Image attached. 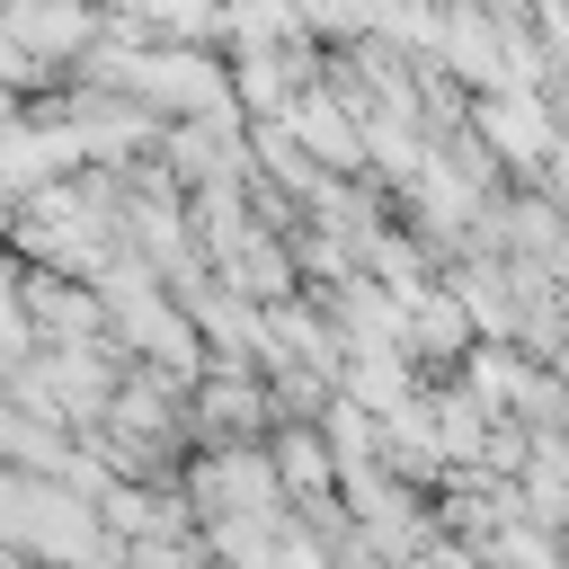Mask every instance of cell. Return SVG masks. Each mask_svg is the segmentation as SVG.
I'll return each instance as SVG.
<instances>
[{
	"label": "cell",
	"mask_w": 569,
	"mask_h": 569,
	"mask_svg": "<svg viewBox=\"0 0 569 569\" xmlns=\"http://www.w3.org/2000/svg\"><path fill=\"white\" fill-rule=\"evenodd\" d=\"M276 124H284V142H311V160H329V169H356L365 160V133L347 124L338 98H293Z\"/></svg>",
	"instance_id": "277c9868"
},
{
	"label": "cell",
	"mask_w": 569,
	"mask_h": 569,
	"mask_svg": "<svg viewBox=\"0 0 569 569\" xmlns=\"http://www.w3.org/2000/svg\"><path fill=\"white\" fill-rule=\"evenodd\" d=\"M80 160V133H27V124H0V187H53L62 169Z\"/></svg>",
	"instance_id": "5b68a950"
},
{
	"label": "cell",
	"mask_w": 569,
	"mask_h": 569,
	"mask_svg": "<svg viewBox=\"0 0 569 569\" xmlns=\"http://www.w3.org/2000/svg\"><path fill=\"white\" fill-rule=\"evenodd\" d=\"M320 427H329V462H338V471H356V462H373V409H356V400L338 391Z\"/></svg>",
	"instance_id": "4fadbf2b"
},
{
	"label": "cell",
	"mask_w": 569,
	"mask_h": 569,
	"mask_svg": "<svg viewBox=\"0 0 569 569\" xmlns=\"http://www.w3.org/2000/svg\"><path fill=\"white\" fill-rule=\"evenodd\" d=\"M276 471H293L302 489H320V480H329V462H320V445H311V436H284V462H276Z\"/></svg>",
	"instance_id": "d6986e66"
},
{
	"label": "cell",
	"mask_w": 569,
	"mask_h": 569,
	"mask_svg": "<svg viewBox=\"0 0 569 569\" xmlns=\"http://www.w3.org/2000/svg\"><path fill=\"white\" fill-rule=\"evenodd\" d=\"M240 98H249V107H258V116L276 124V116L293 107V71H284V62L267 53V44H249V62H240Z\"/></svg>",
	"instance_id": "7c38bea8"
},
{
	"label": "cell",
	"mask_w": 569,
	"mask_h": 569,
	"mask_svg": "<svg viewBox=\"0 0 569 569\" xmlns=\"http://www.w3.org/2000/svg\"><path fill=\"white\" fill-rule=\"evenodd\" d=\"M27 302H36L53 329H89V320H98V302H80V293H53V276H36V284H27Z\"/></svg>",
	"instance_id": "5bb4252c"
},
{
	"label": "cell",
	"mask_w": 569,
	"mask_h": 569,
	"mask_svg": "<svg viewBox=\"0 0 569 569\" xmlns=\"http://www.w3.org/2000/svg\"><path fill=\"white\" fill-rule=\"evenodd\" d=\"M391 293H400V329H409V347H436V356L471 347V311H462V293H436V284H391Z\"/></svg>",
	"instance_id": "8992f818"
},
{
	"label": "cell",
	"mask_w": 569,
	"mask_h": 569,
	"mask_svg": "<svg viewBox=\"0 0 569 569\" xmlns=\"http://www.w3.org/2000/svg\"><path fill=\"white\" fill-rule=\"evenodd\" d=\"M0 231H9V187H0Z\"/></svg>",
	"instance_id": "ffe728a7"
},
{
	"label": "cell",
	"mask_w": 569,
	"mask_h": 569,
	"mask_svg": "<svg viewBox=\"0 0 569 569\" xmlns=\"http://www.w3.org/2000/svg\"><path fill=\"white\" fill-rule=\"evenodd\" d=\"M0 365H27V311H18L9 276H0Z\"/></svg>",
	"instance_id": "e0dca14e"
},
{
	"label": "cell",
	"mask_w": 569,
	"mask_h": 569,
	"mask_svg": "<svg viewBox=\"0 0 569 569\" xmlns=\"http://www.w3.org/2000/svg\"><path fill=\"white\" fill-rule=\"evenodd\" d=\"M116 80H124L133 98H160V107H187V116H231V89H222V71H213L196 44L133 53V62H116Z\"/></svg>",
	"instance_id": "6da1fadb"
},
{
	"label": "cell",
	"mask_w": 569,
	"mask_h": 569,
	"mask_svg": "<svg viewBox=\"0 0 569 569\" xmlns=\"http://www.w3.org/2000/svg\"><path fill=\"white\" fill-rule=\"evenodd\" d=\"M311 18L347 36V27H382V0H311Z\"/></svg>",
	"instance_id": "ac0fdd59"
},
{
	"label": "cell",
	"mask_w": 569,
	"mask_h": 569,
	"mask_svg": "<svg viewBox=\"0 0 569 569\" xmlns=\"http://www.w3.org/2000/svg\"><path fill=\"white\" fill-rule=\"evenodd\" d=\"M480 133H489L507 160H542V151H551V116H542L525 89H489V98H480Z\"/></svg>",
	"instance_id": "52a82bcc"
},
{
	"label": "cell",
	"mask_w": 569,
	"mask_h": 569,
	"mask_svg": "<svg viewBox=\"0 0 569 569\" xmlns=\"http://www.w3.org/2000/svg\"><path fill=\"white\" fill-rule=\"evenodd\" d=\"M436 44H445V62H453L471 89H525V80L507 71V44H498L489 18H471V9H462V18H436Z\"/></svg>",
	"instance_id": "3957f363"
},
{
	"label": "cell",
	"mask_w": 569,
	"mask_h": 569,
	"mask_svg": "<svg viewBox=\"0 0 569 569\" xmlns=\"http://www.w3.org/2000/svg\"><path fill=\"white\" fill-rule=\"evenodd\" d=\"M427 418H436L445 462H480V445H489V400L480 391H445V400H427Z\"/></svg>",
	"instance_id": "30bf717a"
},
{
	"label": "cell",
	"mask_w": 569,
	"mask_h": 569,
	"mask_svg": "<svg viewBox=\"0 0 569 569\" xmlns=\"http://www.w3.org/2000/svg\"><path fill=\"white\" fill-rule=\"evenodd\" d=\"M196 498L204 516H284V471L267 453H213L196 471Z\"/></svg>",
	"instance_id": "7a4b0ae2"
},
{
	"label": "cell",
	"mask_w": 569,
	"mask_h": 569,
	"mask_svg": "<svg viewBox=\"0 0 569 569\" xmlns=\"http://www.w3.org/2000/svg\"><path fill=\"white\" fill-rule=\"evenodd\" d=\"M204 418H231V427H249V418H258V391L222 373V382H204Z\"/></svg>",
	"instance_id": "9a60e30c"
},
{
	"label": "cell",
	"mask_w": 569,
	"mask_h": 569,
	"mask_svg": "<svg viewBox=\"0 0 569 569\" xmlns=\"http://www.w3.org/2000/svg\"><path fill=\"white\" fill-rule=\"evenodd\" d=\"M107 525H116V533H160V507H151L142 489H107Z\"/></svg>",
	"instance_id": "2e32d148"
},
{
	"label": "cell",
	"mask_w": 569,
	"mask_h": 569,
	"mask_svg": "<svg viewBox=\"0 0 569 569\" xmlns=\"http://www.w3.org/2000/svg\"><path fill=\"white\" fill-rule=\"evenodd\" d=\"M9 36L27 53H71V44H89V9L80 0H9Z\"/></svg>",
	"instance_id": "ba28073f"
},
{
	"label": "cell",
	"mask_w": 569,
	"mask_h": 569,
	"mask_svg": "<svg viewBox=\"0 0 569 569\" xmlns=\"http://www.w3.org/2000/svg\"><path fill=\"white\" fill-rule=\"evenodd\" d=\"M356 409H400L409 400V356H391V347H356V365H347V382H338Z\"/></svg>",
	"instance_id": "9c48e42d"
},
{
	"label": "cell",
	"mask_w": 569,
	"mask_h": 569,
	"mask_svg": "<svg viewBox=\"0 0 569 569\" xmlns=\"http://www.w3.org/2000/svg\"><path fill=\"white\" fill-rule=\"evenodd\" d=\"M133 18H142L151 36H169V44H204V36H222V9H213V0H133Z\"/></svg>",
	"instance_id": "8fae6325"
}]
</instances>
